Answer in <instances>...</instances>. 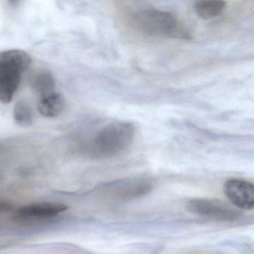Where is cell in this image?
<instances>
[{
    "instance_id": "7c38bea8",
    "label": "cell",
    "mask_w": 254,
    "mask_h": 254,
    "mask_svg": "<svg viewBox=\"0 0 254 254\" xmlns=\"http://www.w3.org/2000/svg\"><path fill=\"white\" fill-rule=\"evenodd\" d=\"M14 209V206L10 203H6V202H0V215L8 214L11 217Z\"/></svg>"
},
{
    "instance_id": "5b68a950",
    "label": "cell",
    "mask_w": 254,
    "mask_h": 254,
    "mask_svg": "<svg viewBox=\"0 0 254 254\" xmlns=\"http://www.w3.org/2000/svg\"><path fill=\"white\" fill-rule=\"evenodd\" d=\"M186 208L194 215L215 222H234L242 216L239 210L216 199H190L186 203Z\"/></svg>"
},
{
    "instance_id": "30bf717a",
    "label": "cell",
    "mask_w": 254,
    "mask_h": 254,
    "mask_svg": "<svg viewBox=\"0 0 254 254\" xmlns=\"http://www.w3.org/2000/svg\"><path fill=\"white\" fill-rule=\"evenodd\" d=\"M31 85L41 96L54 92L55 80L53 75L48 71H41L34 75Z\"/></svg>"
},
{
    "instance_id": "6da1fadb",
    "label": "cell",
    "mask_w": 254,
    "mask_h": 254,
    "mask_svg": "<svg viewBox=\"0 0 254 254\" xmlns=\"http://www.w3.org/2000/svg\"><path fill=\"white\" fill-rule=\"evenodd\" d=\"M134 135L135 128L131 123L123 121L110 123L84 147V154L95 159L115 157L131 145Z\"/></svg>"
},
{
    "instance_id": "3957f363",
    "label": "cell",
    "mask_w": 254,
    "mask_h": 254,
    "mask_svg": "<svg viewBox=\"0 0 254 254\" xmlns=\"http://www.w3.org/2000/svg\"><path fill=\"white\" fill-rule=\"evenodd\" d=\"M31 64L30 56L23 50L0 51V102H11Z\"/></svg>"
},
{
    "instance_id": "8fae6325",
    "label": "cell",
    "mask_w": 254,
    "mask_h": 254,
    "mask_svg": "<svg viewBox=\"0 0 254 254\" xmlns=\"http://www.w3.org/2000/svg\"><path fill=\"white\" fill-rule=\"evenodd\" d=\"M14 118L16 123L21 127H28L32 124L33 112L27 102L20 101L16 104L14 109Z\"/></svg>"
},
{
    "instance_id": "8992f818",
    "label": "cell",
    "mask_w": 254,
    "mask_h": 254,
    "mask_svg": "<svg viewBox=\"0 0 254 254\" xmlns=\"http://www.w3.org/2000/svg\"><path fill=\"white\" fill-rule=\"evenodd\" d=\"M68 210L67 205L59 202H40L14 208L12 217L18 221H44L56 218Z\"/></svg>"
},
{
    "instance_id": "7a4b0ae2",
    "label": "cell",
    "mask_w": 254,
    "mask_h": 254,
    "mask_svg": "<svg viewBox=\"0 0 254 254\" xmlns=\"http://www.w3.org/2000/svg\"><path fill=\"white\" fill-rule=\"evenodd\" d=\"M132 21L138 30L151 36L185 41H190L192 37L182 21L169 11L145 8L136 11Z\"/></svg>"
},
{
    "instance_id": "277c9868",
    "label": "cell",
    "mask_w": 254,
    "mask_h": 254,
    "mask_svg": "<svg viewBox=\"0 0 254 254\" xmlns=\"http://www.w3.org/2000/svg\"><path fill=\"white\" fill-rule=\"evenodd\" d=\"M153 189L154 184L148 178H123L107 183L101 190V194L112 201H130L147 195Z\"/></svg>"
},
{
    "instance_id": "ba28073f",
    "label": "cell",
    "mask_w": 254,
    "mask_h": 254,
    "mask_svg": "<svg viewBox=\"0 0 254 254\" xmlns=\"http://www.w3.org/2000/svg\"><path fill=\"white\" fill-rule=\"evenodd\" d=\"M65 99L63 95L56 92L41 96L38 103L40 114L47 118H56L63 113Z\"/></svg>"
},
{
    "instance_id": "9c48e42d",
    "label": "cell",
    "mask_w": 254,
    "mask_h": 254,
    "mask_svg": "<svg viewBox=\"0 0 254 254\" xmlns=\"http://www.w3.org/2000/svg\"><path fill=\"white\" fill-rule=\"evenodd\" d=\"M226 8V2L220 0H203L194 5V10L199 17L210 20L222 14Z\"/></svg>"
},
{
    "instance_id": "52a82bcc",
    "label": "cell",
    "mask_w": 254,
    "mask_h": 254,
    "mask_svg": "<svg viewBox=\"0 0 254 254\" xmlns=\"http://www.w3.org/2000/svg\"><path fill=\"white\" fill-rule=\"evenodd\" d=\"M224 192L238 209L251 211L254 208V186L246 180L231 178L224 184Z\"/></svg>"
}]
</instances>
